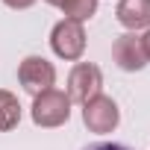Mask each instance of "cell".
I'll use <instances>...</instances> for the list:
<instances>
[{"label": "cell", "mask_w": 150, "mask_h": 150, "mask_svg": "<svg viewBox=\"0 0 150 150\" xmlns=\"http://www.w3.org/2000/svg\"><path fill=\"white\" fill-rule=\"evenodd\" d=\"M59 9L65 12L68 21L83 24V21H91V18L97 15V0H65Z\"/></svg>", "instance_id": "cell-9"}, {"label": "cell", "mask_w": 150, "mask_h": 150, "mask_svg": "<svg viewBox=\"0 0 150 150\" xmlns=\"http://www.w3.org/2000/svg\"><path fill=\"white\" fill-rule=\"evenodd\" d=\"M83 124L88 127V132H115L121 124V109L109 94H97L83 103Z\"/></svg>", "instance_id": "cell-5"}, {"label": "cell", "mask_w": 150, "mask_h": 150, "mask_svg": "<svg viewBox=\"0 0 150 150\" xmlns=\"http://www.w3.org/2000/svg\"><path fill=\"white\" fill-rule=\"evenodd\" d=\"M30 115H33V124H35V127H44V129L62 127V124H68V118H71V97H68L65 91H59V88L41 91V94L33 97Z\"/></svg>", "instance_id": "cell-1"}, {"label": "cell", "mask_w": 150, "mask_h": 150, "mask_svg": "<svg viewBox=\"0 0 150 150\" xmlns=\"http://www.w3.org/2000/svg\"><path fill=\"white\" fill-rule=\"evenodd\" d=\"M18 83L27 94H41V91H50L56 86V68L53 62H47L44 56H27L21 65H18Z\"/></svg>", "instance_id": "cell-4"}, {"label": "cell", "mask_w": 150, "mask_h": 150, "mask_svg": "<svg viewBox=\"0 0 150 150\" xmlns=\"http://www.w3.org/2000/svg\"><path fill=\"white\" fill-rule=\"evenodd\" d=\"M50 47L59 59L65 62H77L86 53V27L77 21L62 18L53 30H50Z\"/></svg>", "instance_id": "cell-3"}, {"label": "cell", "mask_w": 150, "mask_h": 150, "mask_svg": "<svg viewBox=\"0 0 150 150\" xmlns=\"http://www.w3.org/2000/svg\"><path fill=\"white\" fill-rule=\"evenodd\" d=\"M115 18L127 33L150 30V0H118Z\"/></svg>", "instance_id": "cell-7"}, {"label": "cell", "mask_w": 150, "mask_h": 150, "mask_svg": "<svg viewBox=\"0 0 150 150\" xmlns=\"http://www.w3.org/2000/svg\"><path fill=\"white\" fill-rule=\"evenodd\" d=\"M141 50H144V56L150 62V30H144V35H141Z\"/></svg>", "instance_id": "cell-12"}, {"label": "cell", "mask_w": 150, "mask_h": 150, "mask_svg": "<svg viewBox=\"0 0 150 150\" xmlns=\"http://www.w3.org/2000/svg\"><path fill=\"white\" fill-rule=\"evenodd\" d=\"M71 103H88L91 97L103 94V71L94 62H77L68 74V91Z\"/></svg>", "instance_id": "cell-2"}, {"label": "cell", "mask_w": 150, "mask_h": 150, "mask_svg": "<svg viewBox=\"0 0 150 150\" xmlns=\"http://www.w3.org/2000/svg\"><path fill=\"white\" fill-rule=\"evenodd\" d=\"M21 124V103L12 91L0 88V132H9Z\"/></svg>", "instance_id": "cell-8"}, {"label": "cell", "mask_w": 150, "mask_h": 150, "mask_svg": "<svg viewBox=\"0 0 150 150\" xmlns=\"http://www.w3.org/2000/svg\"><path fill=\"white\" fill-rule=\"evenodd\" d=\"M112 59H115V65H118L121 71H129V74L141 71V68L147 65V56H144V50H141V35H135V33L118 35L115 44H112Z\"/></svg>", "instance_id": "cell-6"}, {"label": "cell", "mask_w": 150, "mask_h": 150, "mask_svg": "<svg viewBox=\"0 0 150 150\" xmlns=\"http://www.w3.org/2000/svg\"><path fill=\"white\" fill-rule=\"evenodd\" d=\"M83 150H132V147L118 144V141H94V144H86Z\"/></svg>", "instance_id": "cell-10"}, {"label": "cell", "mask_w": 150, "mask_h": 150, "mask_svg": "<svg viewBox=\"0 0 150 150\" xmlns=\"http://www.w3.org/2000/svg\"><path fill=\"white\" fill-rule=\"evenodd\" d=\"M47 3H50V6H62V3H65V0H47Z\"/></svg>", "instance_id": "cell-13"}, {"label": "cell", "mask_w": 150, "mask_h": 150, "mask_svg": "<svg viewBox=\"0 0 150 150\" xmlns=\"http://www.w3.org/2000/svg\"><path fill=\"white\" fill-rule=\"evenodd\" d=\"M3 6H9V9H30L35 0H0Z\"/></svg>", "instance_id": "cell-11"}]
</instances>
